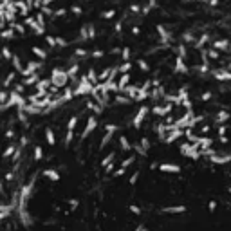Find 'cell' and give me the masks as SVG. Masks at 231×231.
I'll return each instance as SVG.
<instances>
[{"label": "cell", "mask_w": 231, "mask_h": 231, "mask_svg": "<svg viewBox=\"0 0 231 231\" xmlns=\"http://www.w3.org/2000/svg\"><path fill=\"white\" fill-rule=\"evenodd\" d=\"M92 89H94V83H90V81L87 80V76H83V78H81V81H80V85H78V89L74 90V94H76V96L90 94V92H92Z\"/></svg>", "instance_id": "6da1fadb"}, {"label": "cell", "mask_w": 231, "mask_h": 231, "mask_svg": "<svg viewBox=\"0 0 231 231\" xmlns=\"http://www.w3.org/2000/svg\"><path fill=\"white\" fill-rule=\"evenodd\" d=\"M183 136H184V128H177L175 125H172V130L168 132V136L164 137V141H163V143L170 145V143L177 141V139H179V137H183Z\"/></svg>", "instance_id": "7a4b0ae2"}, {"label": "cell", "mask_w": 231, "mask_h": 231, "mask_svg": "<svg viewBox=\"0 0 231 231\" xmlns=\"http://www.w3.org/2000/svg\"><path fill=\"white\" fill-rule=\"evenodd\" d=\"M148 112H150V107H146V105L139 107V110H137V114H136V117H134V121H132L134 128H139V126H141V123H143V119L148 116Z\"/></svg>", "instance_id": "3957f363"}, {"label": "cell", "mask_w": 231, "mask_h": 231, "mask_svg": "<svg viewBox=\"0 0 231 231\" xmlns=\"http://www.w3.org/2000/svg\"><path fill=\"white\" fill-rule=\"evenodd\" d=\"M105 130H107V134L103 136V139H101V145H99V148H105V146H107V145H108V143L112 141V136L116 134V130H119V128H117L116 125H112V123H110V125H107V126H105Z\"/></svg>", "instance_id": "277c9868"}, {"label": "cell", "mask_w": 231, "mask_h": 231, "mask_svg": "<svg viewBox=\"0 0 231 231\" xmlns=\"http://www.w3.org/2000/svg\"><path fill=\"white\" fill-rule=\"evenodd\" d=\"M211 76L219 81H231V70L229 69H213Z\"/></svg>", "instance_id": "5b68a950"}, {"label": "cell", "mask_w": 231, "mask_h": 231, "mask_svg": "<svg viewBox=\"0 0 231 231\" xmlns=\"http://www.w3.org/2000/svg\"><path fill=\"white\" fill-rule=\"evenodd\" d=\"M172 108H173L172 103H166L164 107H161V105H154V107H152V112H154V116H168V114L172 112Z\"/></svg>", "instance_id": "8992f818"}, {"label": "cell", "mask_w": 231, "mask_h": 231, "mask_svg": "<svg viewBox=\"0 0 231 231\" xmlns=\"http://www.w3.org/2000/svg\"><path fill=\"white\" fill-rule=\"evenodd\" d=\"M159 172H164V173H181V166L179 164L163 163V164H159Z\"/></svg>", "instance_id": "52a82bcc"}, {"label": "cell", "mask_w": 231, "mask_h": 231, "mask_svg": "<svg viewBox=\"0 0 231 231\" xmlns=\"http://www.w3.org/2000/svg\"><path fill=\"white\" fill-rule=\"evenodd\" d=\"M139 87H141V85H126V87L123 89V94H125V96H128L132 101H136L137 92H139Z\"/></svg>", "instance_id": "ba28073f"}, {"label": "cell", "mask_w": 231, "mask_h": 231, "mask_svg": "<svg viewBox=\"0 0 231 231\" xmlns=\"http://www.w3.org/2000/svg\"><path fill=\"white\" fill-rule=\"evenodd\" d=\"M96 126H98V119H96V116H90V117H89V123H87V126H85V130H83V134H81V139H85Z\"/></svg>", "instance_id": "9c48e42d"}, {"label": "cell", "mask_w": 231, "mask_h": 231, "mask_svg": "<svg viewBox=\"0 0 231 231\" xmlns=\"http://www.w3.org/2000/svg\"><path fill=\"white\" fill-rule=\"evenodd\" d=\"M155 29H157V33L161 34V42H163L164 45H168V43H170V33L166 31V27H164V25H161V23H157V25H155Z\"/></svg>", "instance_id": "30bf717a"}, {"label": "cell", "mask_w": 231, "mask_h": 231, "mask_svg": "<svg viewBox=\"0 0 231 231\" xmlns=\"http://www.w3.org/2000/svg\"><path fill=\"white\" fill-rule=\"evenodd\" d=\"M229 119H231V114L228 110H219L217 116H215V123H217V125H224V123L229 121Z\"/></svg>", "instance_id": "8fae6325"}, {"label": "cell", "mask_w": 231, "mask_h": 231, "mask_svg": "<svg viewBox=\"0 0 231 231\" xmlns=\"http://www.w3.org/2000/svg\"><path fill=\"white\" fill-rule=\"evenodd\" d=\"M210 161L213 164H228V163H231V155H219V154H215V155L210 157Z\"/></svg>", "instance_id": "7c38bea8"}, {"label": "cell", "mask_w": 231, "mask_h": 231, "mask_svg": "<svg viewBox=\"0 0 231 231\" xmlns=\"http://www.w3.org/2000/svg\"><path fill=\"white\" fill-rule=\"evenodd\" d=\"M173 72H179V74L188 72V67L184 65V58H181V56H177V58H175V67H173Z\"/></svg>", "instance_id": "4fadbf2b"}, {"label": "cell", "mask_w": 231, "mask_h": 231, "mask_svg": "<svg viewBox=\"0 0 231 231\" xmlns=\"http://www.w3.org/2000/svg\"><path fill=\"white\" fill-rule=\"evenodd\" d=\"M211 49H215V51H229V42L228 40H215L211 43Z\"/></svg>", "instance_id": "5bb4252c"}, {"label": "cell", "mask_w": 231, "mask_h": 231, "mask_svg": "<svg viewBox=\"0 0 231 231\" xmlns=\"http://www.w3.org/2000/svg\"><path fill=\"white\" fill-rule=\"evenodd\" d=\"M195 143L199 145V148H202V150H204V148H211L213 139H211V137H208V136H204V137L201 136V137H197V141H195Z\"/></svg>", "instance_id": "9a60e30c"}, {"label": "cell", "mask_w": 231, "mask_h": 231, "mask_svg": "<svg viewBox=\"0 0 231 231\" xmlns=\"http://www.w3.org/2000/svg\"><path fill=\"white\" fill-rule=\"evenodd\" d=\"M130 103H134V101L125 94H116L114 96V105H130Z\"/></svg>", "instance_id": "2e32d148"}, {"label": "cell", "mask_w": 231, "mask_h": 231, "mask_svg": "<svg viewBox=\"0 0 231 231\" xmlns=\"http://www.w3.org/2000/svg\"><path fill=\"white\" fill-rule=\"evenodd\" d=\"M161 211L163 213H184L186 206H168V208H163Z\"/></svg>", "instance_id": "e0dca14e"}, {"label": "cell", "mask_w": 231, "mask_h": 231, "mask_svg": "<svg viewBox=\"0 0 231 231\" xmlns=\"http://www.w3.org/2000/svg\"><path fill=\"white\" fill-rule=\"evenodd\" d=\"M117 85H119V92H123V89H125L126 85H130V72H126V74H123V76L119 78V81H117Z\"/></svg>", "instance_id": "ac0fdd59"}, {"label": "cell", "mask_w": 231, "mask_h": 231, "mask_svg": "<svg viewBox=\"0 0 231 231\" xmlns=\"http://www.w3.org/2000/svg\"><path fill=\"white\" fill-rule=\"evenodd\" d=\"M146 98H150V90H145L143 87H139V92H137L136 101H143V99H146Z\"/></svg>", "instance_id": "d6986e66"}, {"label": "cell", "mask_w": 231, "mask_h": 231, "mask_svg": "<svg viewBox=\"0 0 231 231\" xmlns=\"http://www.w3.org/2000/svg\"><path fill=\"white\" fill-rule=\"evenodd\" d=\"M119 145H121V150H125V152L132 150V145L128 143V139H126L125 136H121V137H119Z\"/></svg>", "instance_id": "ffe728a7"}, {"label": "cell", "mask_w": 231, "mask_h": 231, "mask_svg": "<svg viewBox=\"0 0 231 231\" xmlns=\"http://www.w3.org/2000/svg\"><path fill=\"white\" fill-rule=\"evenodd\" d=\"M183 42L188 45V43H195L197 40H195V36H193L192 33H188V31H186V33H183Z\"/></svg>", "instance_id": "44dd1931"}, {"label": "cell", "mask_w": 231, "mask_h": 231, "mask_svg": "<svg viewBox=\"0 0 231 231\" xmlns=\"http://www.w3.org/2000/svg\"><path fill=\"white\" fill-rule=\"evenodd\" d=\"M87 80H89L90 83H94V85H96V83H99V80H98V74H96V70H94V69H90V70L87 72Z\"/></svg>", "instance_id": "7402d4cb"}, {"label": "cell", "mask_w": 231, "mask_h": 231, "mask_svg": "<svg viewBox=\"0 0 231 231\" xmlns=\"http://www.w3.org/2000/svg\"><path fill=\"white\" fill-rule=\"evenodd\" d=\"M136 159H137L136 155H130V157H126V159L121 163V168H128V166H132V164L136 163Z\"/></svg>", "instance_id": "603a6c76"}, {"label": "cell", "mask_w": 231, "mask_h": 231, "mask_svg": "<svg viewBox=\"0 0 231 231\" xmlns=\"http://www.w3.org/2000/svg\"><path fill=\"white\" fill-rule=\"evenodd\" d=\"M121 60L123 61H130V47H123L121 49Z\"/></svg>", "instance_id": "cb8c5ba5"}, {"label": "cell", "mask_w": 231, "mask_h": 231, "mask_svg": "<svg viewBox=\"0 0 231 231\" xmlns=\"http://www.w3.org/2000/svg\"><path fill=\"white\" fill-rule=\"evenodd\" d=\"M117 69H119V72H121V74H126V72L132 69V63H130V61H125V63H123V65H119Z\"/></svg>", "instance_id": "d4e9b609"}, {"label": "cell", "mask_w": 231, "mask_h": 231, "mask_svg": "<svg viewBox=\"0 0 231 231\" xmlns=\"http://www.w3.org/2000/svg\"><path fill=\"white\" fill-rule=\"evenodd\" d=\"M114 16H116V9H108V11L101 13V18H105V20H110V18H114Z\"/></svg>", "instance_id": "484cf974"}, {"label": "cell", "mask_w": 231, "mask_h": 231, "mask_svg": "<svg viewBox=\"0 0 231 231\" xmlns=\"http://www.w3.org/2000/svg\"><path fill=\"white\" fill-rule=\"evenodd\" d=\"M208 58H211V60H220V52L215 51V49H208Z\"/></svg>", "instance_id": "4316f807"}, {"label": "cell", "mask_w": 231, "mask_h": 231, "mask_svg": "<svg viewBox=\"0 0 231 231\" xmlns=\"http://www.w3.org/2000/svg\"><path fill=\"white\" fill-rule=\"evenodd\" d=\"M139 145H141V148H143L145 152H148V148H150V139H148V137H141Z\"/></svg>", "instance_id": "83f0119b"}, {"label": "cell", "mask_w": 231, "mask_h": 231, "mask_svg": "<svg viewBox=\"0 0 231 231\" xmlns=\"http://www.w3.org/2000/svg\"><path fill=\"white\" fill-rule=\"evenodd\" d=\"M114 157H116V152H110V154H108V155H107V157H105V159L101 161V164H103V166H107V164H110V163L114 161Z\"/></svg>", "instance_id": "f1b7e54d"}, {"label": "cell", "mask_w": 231, "mask_h": 231, "mask_svg": "<svg viewBox=\"0 0 231 231\" xmlns=\"http://www.w3.org/2000/svg\"><path fill=\"white\" fill-rule=\"evenodd\" d=\"M175 51L179 52V56H181V58H184V56H186V43H181L179 47H175Z\"/></svg>", "instance_id": "f546056e"}, {"label": "cell", "mask_w": 231, "mask_h": 231, "mask_svg": "<svg viewBox=\"0 0 231 231\" xmlns=\"http://www.w3.org/2000/svg\"><path fill=\"white\" fill-rule=\"evenodd\" d=\"M197 70H199L201 74H206V72H211V69H210V65H208V63H202V65H199V67H197Z\"/></svg>", "instance_id": "4dcf8cb0"}, {"label": "cell", "mask_w": 231, "mask_h": 231, "mask_svg": "<svg viewBox=\"0 0 231 231\" xmlns=\"http://www.w3.org/2000/svg\"><path fill=\"white\" fill-rule=\"evenodd\" d=\"M137 65H139V69H141V70H145V72H148V70H150V65H148L145 60H139V61H137Z\"/></svg>", "instance_id": "1f68e13d"}, {"label": "cell", "mask_w": 231, "mask_h": 231, "mask_svg": "<svg viewBox=\"0 0 231 231\" xmlns=\"http://www.w3.org/2000/svg\"><path fill=\"white\" fill-rule=\"evenodd\" d=\"M183 107H184V108H186V110H192V108H193V103H192V101H190V96H188V98H184V99H183Z\"/></svg>", "instance_id": "d6a6232c"}, {"label": "cell", "mask_w": 231, "mask_h": 231, "mask_svg": "<svg viewBox=\"0 0 231 231\" xmlns=\"http://www.w3.org/2000/svg\"><path fill=\"white\" fill-rule=\"evenodd\" d=\"M139 173H141V172H139V170H137V172H134V173H132V177H130V184H132V186H134V184H136V183H137V179H139Z\"/></svg>", "instance_id": "836d02e7"}, {"label": "cell", "mask_w": 231, "mask_h": 231, "mask_svg": "<svg viewBox=\"0 0 231 231\" xmlns=\"http://www.w3.org/2000/svg\"><path fill=\"white\" fill-rule=\"evenodd\" d=\"M211 98H213V94H211V92H210V90H208V92H204V94H202V96H201V99H202V101H210V99H211Z\"/></svg>", "instance_id": "e575fe53"}, {"label": "cell", "mask_w": 231, "mask_h": 231, "mask_svg": "<svg viewBox=\"0 0 231 231\" xmlns=\"http://www.w3.org/2000/svg\"><path fill=\"white\" fill-rule=\"evenodd\" d=\"M76 123H78V116H74L70 121H69V130H74V126H76Z\"/></svg>", "instance_id": "d590c367"}, {"label": "cell", "mask_w": 231, "mask_h": 231, "mask_svg": "<svg viewBox=\"0 0 231 231\" xmlns=\"http://www.w3.org/2000/svg\"><path fill=\"white\" fill-rule=\"evenodd\" d=\"M219 128H217V132H219V136H224L226 132H228V128H226V125H217Z\"/></svg>", "instance_id": "8d00e7d4"}, {"label": "cell", "mask_w": 231, "mask_h": 231, "mask_svg": "<svg viewBox=\"0 0 231 231\" xmlns=\"http://www.w3.org/2000/svg\"><path fill=\"white\" fill-rule=\"evenodd\" d=\"M114 31H116V33H121V31H123V22H121V20L114 25Z\"/></svg>", "instance_id": "74e56055"}, {"label": "cell", "mask_w": 231, "mask_h": 231, "mask_svg": "<svg viewBox=\"0 0 231 231\" xmlns=\"http://www.w3.org/2000/svg\"><path fill=\"white\" fill-rule=\"evenodd\" d=\"M92 56H94V58H103V56H105V51H99V49H98V51L92 52Z\"/></svg>", "instance_id": "f35d334b"}, {"label": "cell", "mask_w": 231, "mask_h": 231, "mask_svg": "<svg viewBox=\"0 0 231 231\" xmlns=\"http://www.w3.org/2000/svg\"><path fill=\"white\" fill-rule=\"evenodd\" d=\"M130 31H132V34H136V36H137V34L141 33V29H139L137 25H132V27H130Z\"/></svg>", "instance_id": "ab89813d"}, {"label": "cell", "mask_w": 231, "mask_h": 231, "mask_svg": "<svg viewBox=\"0 0 231 231\" xmlns=\"http://www.w3.org/2000/svg\"><path fill=\"white\" fill-rule=\"evenodd\" d=\"M125 172H126V168H119V170H116V177H121V175H125Z\"/></svg>", "instance_id": "60d3db41"}, {"label": "cell", "mask_w": 231, "mask_h": 231, "mask_svg": "<svg viewBox=\"0 0 231 231\" xmlns=\"http://www.w3.org/2000/svg\"><path fill=\"white\" fill-rule=\"evenodd\" d=\"M208 208H210V211H215V210H217V202H215V201H210Z\"/></svg>", "instance_id": "b9f144b4"}, {"label": "cell", "mask_w": 231, "mask_h": 231, "mask_svg": "<svg viewBox=\"0 0 231 231\" xmlns=\"http://www.w3.org/2000/svg\"><path fill=\"white\" fill-rule=\"evenodd\" d=\"M130 211H132V213H136V215H139V213H141V210H139L137 206H134V204H130Z\"/></svg>", "instance_id": "7bdbcfd3"}, {"label": "cell", "mask_w": 231, "mask_h": 231, "mask_svg": "<svg viewBox=\"0 0 231 231\" xmlns=\"http://www.w3.org/2000/svg\"><path fill=\"white\" fill-rule=\"evenodd\" d=\"M130 11H132V13H139V5H137V4H132V5H130Z\"/></svg>", "instance_id": "ee69618b"}, {"label": "cell", "mask_w": 231, "mask_h": 231, "mask_svg": "<svg viewBox=\"0 0 231 231\" xmlns=\"http://www.w3.org/2000/svg\"><path fill=\"white\" fill-rule=\"evenodd\" d=\"M150 11H152V9H150V5H145V7H143V9H141V13H143V14H145V16H146V14H148V13H150Z\"/></svg>", "instance_id": "f6af8a7d"}, {"label": "cell", "mask_w": 231, "mask_h": 231, "mask_svg": "<svg viewBox=\"0 0 231 231\" xmlns=\"http://www.w3.org/2000/svg\"><path fill=\"white\" fill-rule=\"evenodd\" d=\"M148 5H150V9H155L157 7V0H148Z\"/></svg>", "instance_id": "bcb514c9"}, {"label": "cell", "mask_w": 231, "mask_h": 231, "mask_svg": "<svg viewBox=\"0 0 231 231\" xmlns=\"http://www.w3.org/2000/svg\"><path fill=\"white\" fill-rule=\"evenodd\" d=\"M114 168H116V164H114V161H112L110 164H107V172H108V173H110V172H112Z\"/></svg>", "instance_id": "7dc6e473"}, {"label": "cell", "mask_w": 231, "mask_h": 231, "mask_svg": "<svg viewBox=\"0 0 231 231\" xmlns=\"http://www.w3.org/2000/svg\"><path fill=\"white\" fill-rule=\"evenodd\" d=\"M219 2H220V0H208V4H210L211 7H217V5H219Z\"/></svg>", "instance_id": "c3c4849f"}, {"label": "cell", "mask_w": 231, "mask_h": 231, "mask_svg": "<svg viewBox=\"0 0 231 231\" xmlns=\"http://www.w3.org/2000/svg\"><path fill=\"white\" fill-rule=\"evenodd\" d=\"M210 130H211V128H210V126H208V125H204V126H202V128H201V132H202V134H208V132H210Z\"/></svg>", "instance_id": "681fc988"}, {"label": "cell", "mask_w": 231, "mask_h": 231, "mask_svg": "<svg viewBox=\"0 0 231 231\" xmlns=\"http://www.w3.org/2000/svg\"><path fill=\"white\" fill-rule=\"evenodd\" d=\"M119 52H121V49H119V47H114V49L110 51V54H119Z\"/></svg>", "instance_id": "f907efd6"}, {"label": "cell", "mask_w": 231, "mask_h": 231, "mask_svg": "<svg viewBox=\"0 0 231 231\" xmlns=\"http://www.w3.org/2000/svg\"><path fill=\"white\" fill-rule=\"evenodd\" d=\"M76 54H80V56H87V51H83V49H78V51H76Z\"/></svg>", "instance_id": "816d5d0a"}, {"label": "cell", "mask_w": 231, "mask_h": 231, "mask_svg": "<svg viewBox=\"0 0 231 231\" xmlns=\"http://www.w3.org/2000/svg\"><path fill=\"white\" fill-rule=\"evenodd\" d=\"M219 141H220V143H228V141H229V139H228V137H226V136H220V137H219Z\"/></svg>", "instance_id": "f5cc1de1"}, {"label": "cell", "mask_w": 231, "mask_h": 231, "mask_svg": "<svg viewBox=\"0 0 231 231\" xmlns=\"http://www.w3.org/2000/svg\"><path fill=\"white\" fill-rule=\"evenodd\" d=\"M72 11H74L76 14H80V13H81V9H80V7H72Z\"/></svg>", "instance_id": "db71d44e"}, {"label": "cell", "mask_w": 231, "mask_h": 231, "mask_svg": "<svg viewBox=\"0 0 231 231\" xmlns=\"http://www.w3.org/2000/svg\"><path fill=\"white\" fill-rule=\"evenodd\" d=\"M136 231H146V228H145V226H137V229Z\"/></svg>", "instance_id": "11a10c76"}, {"label": "cell", "mask_w": 231, "mask_h": 231, "mask_svg": "<svg viewBox=\"0 0 231 231\" xmlns=\"http://www.w3.org/2000/svg\"><path fill=\"white\" fill-rule=\"evenodd\" d=\"M228 192H229V193H231V186H229V188H228Z\"/></svg>", "instance_id": "9f6ffc18"}, {"label": "cell", "mask_w": 231, "mask_h": 231, "mask_svg": "<svg viewBox=\"0 0 231 231\" xmlns=\"http://www.w3.org/2000/svg\"><path fill=\"white\" fill-rule=\"evenodd\" d=\"M201 2H208V0H201Z\"/></svg>", "instance_id": "6f0895ef"}, {"label": "cell", "mask_w": 231, "mask_h": 231, "mask_svg": "<svg viewBox=\"0 0 231 231\" xmlns=\"http://www.w3.org/2000/svg\"><path fill=\"white\" fill-rule=\"evenodd\" d=\"M229 177H231V172H229Z\"/></svg>", "instance_id": "680465c9"}, {"label": "cell", "mask_w": 231, "mask_h": 231, "mask_svg": "<svg viewBox=\"0 0 231 231\" xmlns=\"http://www.w3.org/2000/svg\"><path fill=\"white\" fill-rule=\"evenodd\" d=\"M229 155H231V154H229Z\"/></svg>", "instance_id": "91938a15"}]
</instances>
